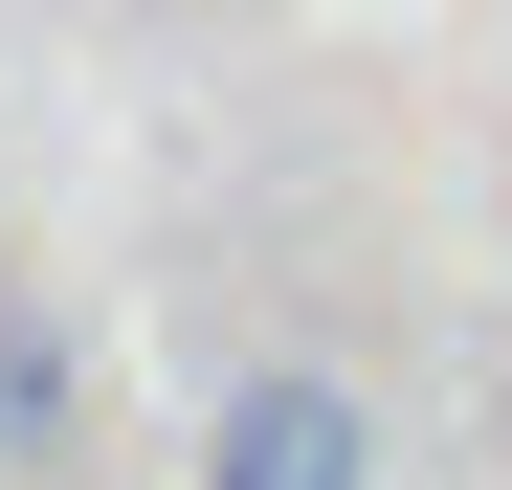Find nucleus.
<instances>
[{"label": "nucleus", "mask_w": 512, "mask_h": 490, "mask_svg": "<svg viewBox=\"0 0 512 490\" xmlns=\"http://www.w3.org/2000/svg\"><path fill=\"white\" fill-rule=\"evenodd\" d=\"M201 490H379V401L334 357H268L201 401Z\"/></svg>", "instance_id": "1"}]
</instances>
